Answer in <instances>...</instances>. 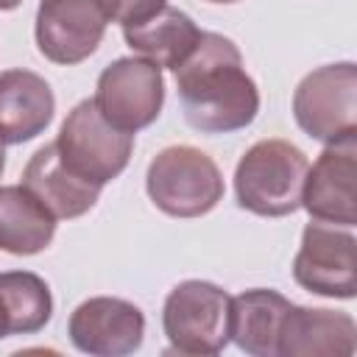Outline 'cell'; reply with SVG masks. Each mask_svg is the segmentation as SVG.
<instances>
[{
	"instance_id": "7402d4cb",
	"label": "cell",
	"mask_w": 357,
	"mask_h": 357,
	"mask_svg": "<svg viewBox=\"0 0 357 357\" xmlns=\"http://www.w3.org/2000/svg\"><path fill=\"white\" fill-rule=\"evenodd\" d=\"M209 3H237V0H209Z\"/></svg>"
},
{
	"instance_id": "6da1fadb",
	"label": "cell",
	"mask_w": 357,
	"mask_h": 357,
	"mask_svg": "<svg viewBox=\"0 0 357 357\" xmlns=\"http://www.w3.org/2000/svg\"><path fill=\"white\" fill-rule=\"evenodd\" d=\"M173 73L184 120L195 131L231 134L254 123L259 89L229 36L201 31L198 45Z\"/></svg>"
},
{
	"instance_id": "5bb4252c",
	"label": "cell",
	"mask_w": 357,
	"mask_h": 357,
	"mask_svg": "<svg viewBox=\"0 0 357 357\" xmlns=\"http://www.w3.org/2000/svg\"><path fill=\"white\" fill-rule=\"evenodd\" d=\"M22 187L31 190L56 220H70L86 215L98 198H100V184H92L81 176H75L59 156L56 145L47 142L42 145L25 165L22 170Z\"/></svg>"
},
{
	"instance_id": "3957f363",
	"label": "cell",
	"mask_w": 357,
	"mask_h": 357,
	"mask_svg": "<svg viewBox=\"0 0 357 357\" xmlns=\"http://www.w3.org/2000/svg\"><path fill=\"white\" fill-rule=\"evenodd\" d=\"M148 198L170 218H201L223 198V176L212 156L192 145L159 151L145 173Z\"/></svg>"
},
{
	"instance_id": "8fae6325",
	"label": "cell",
	"mask_w": 357,
	"mask_h": 357,
	"mask_svg": "<svg viewBox=\"0 0 357 357\" xmlns=\"http://www.w3.org/2000/svg\"><path fill=\"white\" fill-rule=\"evenodd\" d=\"M67 335L70 343L89 357H126L142 346L145 315L126 298L95 296L73 310Z\"/></svg>"
},
{
	"instance_id": "8992f818",
	"label": "cell",
	"mask_w": 357,
	"mask_h": 357,
	"mask_svg": "<svg viewBox=\"0 0 357 357\" xmlns=\"http://www.w3.org/2000/svg\"><path fill=\"white\" fill-rule=\"evenodd\" d=\"M293 117L307 137L324 145L357 137L354 61L324 64L307 73L293 92Z\"/></svg>"
},
{
	"instance_id": "5b68a950",
	"label": "cell",
	"mask_w": 357,
	"mask_h": 357,
	"mask_svg": "<svg viewBox=\"0 0 357 357\" xmlns=\"http://www.w3.org/2000/svg\"><path fill=\"white\" fill-rule=\"evenodd\" d=\"M61 162L92 184H109L117 178L131 159L134 134L114 128L92 103V98L73 106L64 117L59 137L53 139Z\"/></svg>"
},
{
	"instance_id": "9c48e42d",
	"label": "cell",
	"mask_w": 357,
	"mask_h": 357,
	"mask_svg": "<svg viewBox=\"0 0 357 357\" xmlns=\"http://www.w3.org/2000/svg\"><path fill=\"white\" fill-rule=\"evenodd\" d=\"M301 206L321 223L346 229L357 223V137L326 145L307 167Z\"/></svg>"
},
{
	"instance_id": "2e32d148",
	"label": "cell",
	"mask_w": 357,
	"mask_h": 357,
	"mask_svg": "<svg viewBox=\"0 0 357 357\" xmlns=\"http://www.w3.org/2000/svg\"><path fill=\"white\" fill-rule=\"evenodd\" d=\"M123 39L134 53L151 59L156 67L176 70L198 45L201 31L190 14H184L173 6H165L153 17L137 22V25H126Z\"/></svg>"
},
{
	"instance_id": "ffe728a7",
	"label": "cell",
	"mask_w": 357,
	"mask_h": 357,
	"mask_svg": "<svg viewBox=\"0 0 357 357\" xmlns=\"http://www.w3.org/2000/svg\"><path fill=\"white\" fill-rule=\"evenodd\" d=\"M22 0H0V11H14Z\"/></svg>"
},
{
	"instance_id": "44dd1931",
	"label": "cell",
	"mask_w": 357,
	"mask_h": 357,
	"mask_svg": "<svg viewBox=\"0 0 357 357\" xmlns=\"http://www.w3.org/2000/svg\"><path fill=\"white\" fill-rule=\"evenodd\" d=\"M3 170H6V148L0 142V176H3Z\"/></svg>"
},
{
	"instance_id": "7a4b0ae2",
	"label": "cell",
	"mask_w": 357,
	"mask_h": 357,
	"mask_svg": "<svg viewBox=\"0 0 357 357\" xmlns=\"http://www.w3.org/2000/svg\"><path fill=\"white\" fill-rule=\"evenodd\" d=\"M307 156L287 139L254 142L234 167V195L240 209L259 218H284L301 206Z\"/></svg>"
},
{
	"instance_id": "e0dca14e",
	"label": "cell",
	"mask_w": 357,
	"mask_h": 357,
	"mask_svg": "<svg viewBox=\"0 0 357 357\" xmlns=\"http://www.w3.org/2000/svg\"><path fill=\"white\" fill-rule=\"evenodd\" d=\"M56 218L22 184L0 187V251L31 257L53 243Z\"/></svg>"
},
{
	"instance_id": "9a60e30c",
	"label": "cell",
	"mask_w": 357,
	"mask_h": 357,
	"mask_svg": "<svg viewBox=\"0 0 357 357\" xmlns=\"http://www.w3.org/2000/svg\"><path fill=\"white\" fill-rule=\"evenodd\" d=\"M290 301L268 287H254L231 296L229 304V340L251 357H276L282 318Z\"/></svg>"
},
{
	"instance_id": "4fadbf2b",
	"label": "cell",
	"mask_w": 357,
	"mask_h": 357,
	"mask_svg": "<svg viewBox=\"0 0 357 357\" xmlns=\"http://www.w3.org/2000/svg\"><path fill=\"white\" fill-rule=\"evenodd\" d=\"M56 112L50 84L25 70L11 67L0 73V142L22 145L39 137Z\"/></svg>"
},
{
	"instance_id": "ba28073f",
	"label": "cell",
	"mask_w": 357,
	"mask_h": 357,
	"mask_svg": "<svg viewBox=\"0 0 357 357\" xmlns=\"http://www.w3.org/2000/svg\"><path fill=\"white\" fill-rule=\"evenodd\" d=\"M298 287L326 298L357 296V240L349 229L310 220L301 231V245L293 259Z\"/></svg>"
},
{
	"instance_id": "52a82bcc",
	"label": "cell",
	"mask_w": 357,
	"mask_h": 357,
	"mask_svg": "<svg viewBox=\"0 0 357 357\" xmlns=\"http://www.w3.org/2000/svg\"><path fill=\"white\" fill-rule=\"evenodd\" d=\"M92 103L120 131L137 134L148 128L165 106V78L145 56H126L103 67Z\"/></svg>"
},
{
	"instance_id": "d6986e66",
	"label": "cell",
	"mask_w": 357,
	"mask_h": 357,
	"mask_svg": "<svg viewBox=\"0 0 357 357\" xmlns=\"http://www.w3.org/2000/svg\"><path fill=\"white\" fill-rule=\"evenodd\" d=\"M8 335H17V332H14V315H11L8 301H6V296H3V290H0V340L8 337Z\"/></svg>"
},
{
	"instance_id": "7c38bea8",
	"label": "cell",
	"mask_w": 357,
	"mask_h": 357,
	"mask_svg": "<svg viewBox=\"0 0 357 357\" xmlns=\"http://www.w3.org/2000/svg\"><path fill=\"white\" fill-rule=\"evenodd\" d=\"M354 349L357 326L349 312L287 307L276 340V357H351Z\"/></svg>"
},
{
	"instance_id": "30bf717a",
	"label": "cell",
	"mask_w": 357,
	"mask_h": 357,
	"mask_svg": "<svg viewBox=\"0 0 357 357\" xmlns=\"http://www.w3.org/2000/svg\"><path fill=\"white\" fill-rule=\"evenodd\" d=\"M106 31L100 0H39L36 47L53 64H81L89 59Z\"/></svg>"
},
{
	"instance_id": "277c9868",
	"label": "cell",
	"mask_w": 357,
	"mask_h": 357,
	"mask_svg": "<svg viewBox=\"0 0 357 357\" xmlns=\"http://www.w3.org/2000/svg\"><path fill=\"white\" fill-rule=\"evenodd\" d=\"M229 304L231 296L215 282H178L162 307V329L170 351L212 357L229 343Z\"/></svg>"
},
{
	"instance_id": "ac0fdd59",
	"label": "cell",
	"mask_w": 357,
	"mask_h": 357,
	"mask_svg": "<svg viewBox=\"0 0 357 357\" xmlns=\"http://www.w3.org/2000/svg\"><path fill=\"white\" fill-rule=\"evenodd\" d=\"M165 6H167V0H100L106 22H120L123 28L153 17Z\"/></svg>"
}]
</instances>
